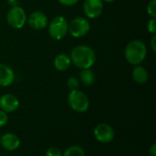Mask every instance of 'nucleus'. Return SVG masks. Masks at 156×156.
I'll use <instances>...</instances> for the list:
<instances>
[{"label": "nucleus", "mask_w": 156, "mask_h": 156, "mask_svg": "<svg viewBox=\"0 0 156 156\" xmlns=\"http://www.w3.org/2000/svg\"><path fill=\"white\" fill-rule=\"evenodd\" d=\"M69 57L71 63L81 70L92 67L97 60L94 50L87 45H79L73 48Z\"/></svg>", "instance_id": "1"}, {"label": "nucleus", "mask_w": 156, "mask_h": 156, "mask_svg": "<svg viewBox=\"0 0 156 156\" xmlns=\"http://www.w3.org/2000/svg\"><path fill=\"white\" fill-rule=\"evenodd\" d=\"M147 54V48L145 44L140 40H133L130 41L125 47L124 56L126 61L133 65L141 64Z\"/></svg>", "instance_id": "2"}, {"label": "nucleus", "mask_w": 156, "mask_h": 156, "mask_svg": "<svg viewBox=\"0 0 156 156\" xmlns=\"http://www.w3.org/2000/svg\"><path fill=\"white\" fill-rule=\"evenodd\" d=\"M48 34L56 40H60L66 37L69 30V22L63 16L55 17L48 24Z\"/></svg>", "instance_id": "3"}, {"label": "nucleus", "mask_w": 156, "mask_h": 156, "mask_svg": "<svg viewBox=\"0 0 156 156\" xmlns=\"http://www.w3.org/2000/svg\"><path fill=\"white\" fill-rule=\"evenodd\" d=\"M68 102L69 107L76 112L83 113L88 110L90 107L89 97L85 93L79 89L70 90L68 96Z\"/></svg>", "instance_id": "4"}, {"label": "nucleus", "mask_w": 156, "mask_h": 156, "mask_svg": "<svg viewBox=\"0 0 156 156\" xmlns=\"http://www.w3.org/2000/svg\"><path fill=\"white\" fill-rule=\"evenodd\" d=\"M6 21L7 24L15 29H22L27 22V14L19 6H11L6 14Z\"/></svg>", "instance_id": "5"}, {"label": "nucleus", "mask_w": 156, "mask_h": 156, "mask_svg": "<svg viewBox=\"0 0 156 156\" xmlns=\"http://www.w3.org/2000/svg\"><path fill=\"white\" fill-rule=\"evenodd\" d=\"M90 25L87 18L83 17H77L69 23L68 32H69V34L74 38H81L90 31Z\"/></svg>", "instance_id": "6"}, {"label": "nucleus", "mask_w": 156, "mask_h": 156, "mask_svg": "<svg viewBox=\"0 0 156 156\" xmlns=\"http://www.w3.org/2000/svg\"><path fill=\"white\" fill-rule=\"evenodd\" d=\"M83 11L87 17L95 19L99 17L103 11L102 0H84Z\"/></svg>", "instance_id": "7"}, {"label": "nucleus", "mask_w": 156, "mask_h": 156, "mask_svg": "<svg viewBox=\"0 0 156 156\" xmlns=\"http://www.w3.org/2000/svg\"><path fill=\"white\" fill-rule=\"evenodd\" d=\"M94 136L98 142L101 143H108L113 140L114 131L109 124L101 123L95 127Z\"/></svg>", "instance_id": "8"}, {"label": "nucleus", "mask_w": 156, "mask_h": 156, "mask_svg": "<svg viewBox=\"0 0 156 156\" xmlns=\"http://www.w3.org/2000/svg\"><path fill=\"white\" fill-rule=\"evenodd\" d=\"M27 19L29 27L32 28L35 30L44 29L48 24V17L42 11H34V12H32L28 16V18H27Z\"/></svg>", "instance_id": "9"}, {"label": "nucleus", "mask_w": 156, "mask_h": 156, "mask_svg": "<svg viewBox=\"0 0 156 156\" xmlns=\"http://www.w3.org/2000/svg\"><path fill=\"white\" fill-rule=\"evenodd\" d=\"M19 107V100L12 94H5L0 97V108L5 112H14Z\"/></svg>", "instance_id": "10"}, {"label": "nucleus", "mask_w": 156, "mask_h": 156, "mask_svg": "<svg viewBox=\"0 0 156 156\" xmlns=\"http://www.w3.org/2000/svg\"><path fill=\"white\" fill-rule=\"evenodd\" d=\"M14 71L6 64L0 63V86H8L15 81Z\"/></svg>", "instance_id": "11"}, {"label": "nucleus", "mask_w": 156, "mask_h": 156, "mask_svg": "<svg viewBox=\"0 0 156 156\" xmlns=\"http://www.w3.org/2000/svg\"><path fill=\"white\" fill-rule=\"evenodd\" d=\"M0 143L3 148L7 151H15L18 148L20 141L18 137L14 133H6L3 135L0 139Z\"/></svg>", "instance_id": "12"}, {"label": "nucleus", "mask_w": 156, "mask_h": 156, "mask_svg": "<svg viewBox=\"0 0 156 156\" xmlns=\"http://www.w3.org/2000/svg\"><path fill=\"white\" fill-rule=\"evenodd\" d=\"M70 64H71L70 57L66 53H58V55H56L53 61V65L55 69L59 72H64L68 70L70 67Z\"/></svg>", "instance_id": "13"}, {"label": "nucleus", "mask_w": 156, "mask_h": 156, "mask_svg": "<svg viewBox=\"0 0 156 156\" xmlns=\"http://www.w3.org/2000/svg\"><path fill=\"white\" fill-rule=\"evenodd\" d=\"M133 78L135 83L139 85H144L148 81L149 74L147 70L142 65H134V68L133 70Z\"/></svg>", "instance_id": "14"}, {"label": "nucleus", "mask_w": 156, "mask_h": 156, "mask_svg": "<svg viewBox=\"0 0 156 156\" xmlns=\"http://www.w3.org/2000/svg\"><path fill=\"white\" fill-rule=\"evenodd\" d=\"M95 74L90 68L87 69H82L80 73V82L86 86H90L94 84L95 82Z\"/></svg>", "instance_id": "15"}, {"label": "nucleus", "mask_w": 156, "mask_h": 156, "mask_svg": "<svg viewBox=\"0 0 156 156\" xmlns=\"http://www.w3.org/2000/svg\"><path fill=\"white\" fill-rule=\"evenodd\" d=\"M62 156H85V153L80 146H71L64 152Z\"/></svg>", "instance_id": "16"}, {"label": "nucleus", "mask_w": 156, "mask_h": 156, "mask_svg": "<svg viewBox=\"0 0 156 156\" xmlns=\"http://www.w3.org/2000/svg\"><path fill=\"white\" fill-rule=\"evenodd\" d=\"M67 86H68V87H69L70 90L78 89L79 86H80V82H79V80H78L76 77L71 76V77H69V78L67 80Z\"/></svg>", "instance_id": "17"}, {"label": "nucleus", "mask_w": 156, "mask_h": 156, "mask_svg": "<svg viewBox=\"0 0 156 156\" xmlns=\"http://www.w3.org/2000/svg\"><path fill=\"white\" fill-rule=\"evenodd\" d=\"M147 13L151 17H156V0H151L147 6Z\"/></svg>", "instance_id": "18"}, {"label": "nucleus", "mask_w": 156, "mask_h": 156, "mask_svg": "<svg viewBox=\"0 0 156 156\" xmlns=\"http://www.w3.org/2000/svg\"><path fill=\"white\" fill-rule=\"evenodd\" d=\"M147 29L150 33L156 34V19L155 17H151L147 23Z\"/></svg>", "instance_id": "19"}, {"label": "nucleus", "mask_w": 156, "mask_h": 156, "mask_svg": "<svg viewBox=\"0 0 156 156\" xmlns=\"http://www.w3.org/2000/svg\"><path fill=\"white\" fill-rule=\"evenodd\" d=\"M46 156H62L59 149L56 147H51L46 152Z\"/></svg>", "instance_id": "20"}, {"label": "nucleus", "mask_w": 156, "mask_h": 156, "mask_svg": "<svg viewBox=\"0 0 156 156\" xmlns=\"http://www.w3.org/2000/svg\"><path fill=\"white\" fill-rule=\"evenodd\" d=\"M7 120H8V117L6 115V112L0 109V127H4L7 123Z\"/></svg>", "instance_id": "21"}, {"label": "nucleus", "mask_w": 156, "mask_h": 156, "mask_svg": "<svg viewBox=\"0 0 156 156\" xmlns=\"http://www.w3.org/2000/svg\"><path fill=\"white\" fill-rule=\"evenodd\" d=\"M59 4L63 5V6H73L75 4H77L80 0H58Z\"/></svg>", "instance_id": "22"}, {"label": "nucleus", "mask_w": 156, "mask_h": 156, "mask_svg": "<svg viewBox=\"0 0 156 156\" xmlns=\"http://www.w3.org/2000/svg\"><path fill=\"white\" fill-rule=\"evenodd\" d=\"M151 47H152V50L154 52L156 51V35L154 34L153 38H152V40H151Z\"/></svg>", "instance_id": "23"}, {"label": "nucleus", "mask_w": 156, "mask_h": 156, "mask_svg": "<svg viewBox=\"0 0 156 156\" xmlns=\"http://www.w3.org/2000/svg\"><path fill=\"white\" fill-rule=\"evenodd\" d=\"M7 1V4L10 6H18L20 0H6Z\"/></svg>", "instance_id": "24"}, {"label": "nucleus", "mask_w": 156, "mask_h": 156, "mask_svg": "<svg viewBox=\"0 0 156 156\" xmlns=\"http://www.w3.org/2000/svg\"><path fill=\"white\" fill-rule=\"evenodd\" d=\"M150 154L152 156H156L155 154V144H153V146L150 148Z\"/></svg>", "instance_id": "25"}, {"label": "nucleus", "mask_w": 156, "mask_h": 156, "mask_svg": "<svg viewBox=\"0 0 156 156\" xmlns=\"http://www.w3.org/2000/svg\"><path fill=\"white\" fill-rule=\"evenodd\" d=\"M103 2H106V3H112V2H114L115 0H102Z\"/></svg>", "instance_id": "26"}]
</instances>
